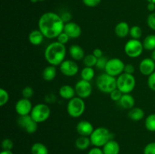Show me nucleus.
Segmentation results:
<instances>
[{
	"instance_id": "obj_1",
	"label": "nucleus",
	"mask_w": 155,
	"mask_h": 154,
	"mask_svg": "<svg viewBox=\"0 0 155 154\" xmlns=\"http://www.w3.org/2000/svg\"><path fill=\"white\" fill-rule=\"evenodd\" d=\"M64 25L61 15L52 11L42 14L38 21V28L48 39H56L64 31Z\"/></svg>"
},
{
	"instance_id": "obj_2",
	"label": "nucleus",
	"mask_w": 155,
	"mask_h": 154,
	"mask_svg": "<svg viewBox=\"0 0 155 154\" xmlns=\"http://www.w3.org/2000/svg\"><path fill=\"white\" fill-rule=\"evenodd\" d=\"M67 54V48L65 45L58 42H53L45 48L44 57L49 65L57 66H60L65 60Z\"/></svg>"
},
{
	"instance_id": "obj_3",
	"label": "nucleus",
	"mask_w": 155,
	"mask_h": 154,
	"mask_svg": "<svg viewBox=\"0 0 155 154\" xmlns=\"http://www.w3.org/2000/svg\"><path fill=\"white\" fill-rule=\"evenodd\" d=\"M89 137L92 145L96 147H103L109 140L112 139L110 131L104 127L95 128Z\"/></svg>"
},
{
	"instance_id": "obj_4",
	"label": "nucleus",
	"mask_w": 155,
	"mask_h": 154,
	"mask_svg": "<svg viewBox=\"0 0 155 154\" xmlns=\"http://www.w3.org/2000/svg\"><path fill=\"white\" fill-rule=\"evenodd\" d=\"M136 80L133 74L123 72L117 77V88L123 94H130L135 89Z\"/></svg>"
},
{
	"instance_id": "obj_5",
	"label": "nucleus",
	"mask_w": 155,
	"mask_h": 154,
	"mask_svg": "<svg viewBox=\"0 0 155 154\" xmlns=\"http://www.w3.org/2000/svg\"><path fill=\"white\" fill-rule=\"evenodd\" d=\"M96 85L98 90L104 94H110L117 88V78L107 73H101L97 77Z\"/></svg>"
},
{
	"instance_id": "obj_6",
	"label": "nucleus",
	"mask_w": 155,
	"mask_h": 154,
	"mask_svg": "<svg viewBox=\"0 0 155 154\" xmlns=\"http://www.w3.org/2000/svg\"><path fill=\"white\" fill-rule=\"evenodd\" d=\"M86 110V104L83 98L74 97L67 104V112L72 118H80Z\"/></svg>"
},
{
	"instance_id": "obj_7",
	"label": "nucleus",
	"mask_w": 155,
	"mask_h": 154,
	"mask_svg": "<svg viewBox=\"0 0 155 154\" xmlns=\"http://www.w3.org/2000/svg\"><path fill=\"white\" fill-rule=\"evenodd\" d=\"M30 115L35 122H37L38 124L42 123L48 120V118L50 117L51 110L47 104L40 103L33 106Z\"/></svg>"
},
{
	"instance_id": "obj_8",
	"label": "nucleus",
	"mask_w": 155,
	"mask_h": 154,
	"mask_svg": "<svg viewBox=\"0 0 155 154\" xmlns=\"http://www.w3.org/2000/svg\"><path fill=\"white\" fill-rule=\"evenodd\" d=\"M144 49L142 42L139 39H131L124 45V52L131 58H137L142 55Z\"/></svg>"
},
{
	"instance_id": "obj_9",
	"label": "nucleus",
	"mask_w": 155,
	"mask_h": 154,
	"mask_svg": "<svg viewBox=\"0 0 155 154\" xmlns=\"http://www.w3.org/2000/svg\"><path fill=\"white\" fill-rule=\"evenodd\" d=\"M124 66L125 63L121 59L118 57H114V58L108 59L104 71L108 75L117 77L124 72Z\"/></svg>"
},
{
	"instance_id": "obj_10",
	"label": "nucleus",
	"mask_w": 155,
	"mask_h": 154,
	"mask_svg": "<svg viewBox=\"0 0 155 154\" xmlns=\"http://www.w3.org/2000/svg\"><path fill=\"white\" fill-rule=\"evenodd\" d=\"M74 88H75L77 96L83 99H86L92 95V86L90 82L80 79L76 83Z\"/></svg>"
},
{
	"instance_id": "obj_11",
	"label": "nucleus",
	"mask_w": 155,
	"mask_h": 154,
	"mask_svg": "<svg viewBox=\"0 0 155 154\" xmlns=\"http://www.w3.org/2000/svg\"><path fill=\"white\" fill-rule=\"evenodd\" d=\"M18 124L28 134H33L38 129V123L33 120L30 115L19 116L18 119Z\"/></svg>"
},
{
	"instance_id": "obj_12",
	"label": "nucleus",
	"mask_w": 155,
	"mask_h": 154,
	"mask_svg": "<svg viewBox=\"0 0 155 154\" xmlns=\"http://www.w3.org/2000/svg\"><path fill=\"white\" fill-rule=\"evenodd\" d=\"M61 72L67 77H73L79 72V66L74 60H64L60 65Z\"/></svg>"
},
{
	"instance_id": "obj_13",
	"label": "nucleus",
	"mask_w": 155,
	"mask_h": 154,
	"mask_svg": "<svg viewBox=\"0 0 155 154\" xmlns=\"http://www.w3.org/2000/svg\"><path fill=\"white\" fill-rule=\"evenodd\" d=\"M33 107V106L30 99L23 98L17 101L15 108L18 115H19V116H23L30 115Z\"/></svg>"
},
{
	"instance_id": "obj_14",
	"label": "nucleus",
	"mask_w": 155,
	"mask_h": 154,
	"mask_svg": "<svg viewBox=\"0 0 155 154\" xmlns=\"http://www.w3.org/2000/svg\"><path fill=\"white\" fill-rule=\"evenodd\" d=\"M64 32L67 33L71 39H77L82 34V29L79 24L77 23L71 21L65 24L64 27Z\"/></svg>"
},
{
	"instance_id": "obj_15",
	"label": "nucleus",
	"mask_w": 155,
	"mask_h": 154,
	"mask_svg": "<svg viewBox=\"0 0 155 154\" xmlns=\"http://www.w3.org/2000/svg\"><path fill=\"white\" fill-rule=\"evenodd\" d=\"M94 127L90 122L87 120H81L77 124L76 130L80 136L90 137L94 131Z\"/></svg>"
},
{
	"instance_id": "obj_16",
	"label": "nucleus",
	"mask_w": 155,
	"mask_h": 154,
	"mask_svg": "<svg viewBox=\"0 0 155 154\" xmlns=\"http://www.w3.org/2000/svg\"><path fill=\"white\" fill-rule=\"evenodd\" d=\"M139 71L144 75L149 76L155 71V61L151 57L143 59L139 63Z\"/></svg>"
},
{
	"instance_id": "obj_17",
	"label": "nucleus",
	"mask_w": 155,
	"mask_h": 154,
	"mask_svg": "<svg viewBox=\"0 0 155 154\" xmlns=\"http://www.w3.org/2000/svg\"><path fill=\"white\" fill-rule=\"evenodd\" d=\"M69 54L71 58L75 61H80V60H83L85 57V51L83 48H82L80 45H72L70 46Z\"/></svg>"
},
{
	"instance_id": "obj_18",
	"label": "nucleus",
	"mask_w": 155,
	"mask_h": 154,
	"mask_svg": "<svg viewBox=\"0 0 155 154\" xmlns=\"http://www.w3.org/2000/svg\"><path fill=\"white\" fill-rule=\"evenodd\" d=\"M135 98L130 94H123L120 100L118 101L119 105L124 110H131L135 106Z\"/></svg>"
},
{
	"instance_id": "obj_19",
	"label": "nucleus",
	"mask_w": 155,
	"mask_h": 154,
	"mask_svg": "<svg viewBox=\"0 0 155 154\" xmlns=\"http://www.w3.org/2000/svg\"><path fill=\"white\" fill-rule=\"evenodd\" d=\"M58 94L61 98H62L64 100H68L70 101L71 99L76 97V91L74 87L69 85H64L59 88Z\"/></svg>"
},
{
	"instance_id": "obj_20",
	"label": "nucleus",
	"mask_w": 155,
	"mask_h": 154,
	"mask_svg": "<svg viewBox=\"0 0 155 154\" xmlns=\"http://www.w3.org/2000/svg\"><path fill=\"white\" fill-rule=\"evenodd\" d=\"M130 27L129 24L125 21H121L115 26L114 33L117 37L123 39L130 35Z\"/></svg>"
},
{
	"instance_id": "obj_21",
	"label": "nucleus",
	"mask_w": 155,
	"mask_h": 154,
	"mask_svg": "<svg viewBox=\"0 0 155 154\" xmlns=\"http://www.w3.org/2000/svg\"><path fill=\"white\" fill-rule=\"evenodd\" d=\"M44 35L42 34V32L38 29V30H33L29 33L28 40L30 44L35 46L41 45L43 42L44 40Z\"/></svg>"
},
{
	"instance_id": "obj_22",
	"label": "nucleus",
	"mask_w": 155,
	"mask_h": 154,
	"mask_svg": "<svg viewBox=\"0 0 155 154\" xmlns=\"http://www.w3.org/2000/svg\"><path fill=\"white\" fill-rule=\"evenodd\" d=\"M102 150L104 154H119L120 146L117 141L111 139L103 146Z\"/></svg>"
},
{
	"instance_id": "obj_23",
	"label": "nucleus",
	"mask_w": 155,
	"mask_h": 154,
	"mask_svg": "<svg viewBox=\"0 0 155 154\" xmlns=\"http://www.w3.org/2000/svg\"><path fill=\"white\" fill-rule=\"evenodd\" d=\"M128 117L134 122L142 120L145 117V112L140 107H133L128 112Z\"/></svg>"
},
{
	"instance_id": "obj_24",
	"label": "nucleus",
	"mask_w": 155,
	"mask_h": 154,
	"mask_svg": "<svg viewBox=\"0 0 155 154\" xmlns=\"http://www.w3.org/2000/svg\"><path fill=\"white\" fill-rule=\"evenodd\" d=\"M56 75H57V69L56 66H52V65H48L42 71V79L45 81L51 82L55 79Z\"/></svg>"
},
{
	"instance_id": "obj_25",
	"label": "nucleus",
	"mask_w": 155,
	"mask_h": 154,
	"mask_svg": "<svg viewBox=\"0 0 155 154\" xmlns=\"http://www.w3.org/2000/svg\"><path fill=\"white\" fill-rule=\"evenodd\" d=\"M92 144L90 137L80 136L75 141V146L80 150H86Z\"/></svg>"
},
{
	"instance_id": "obj_26",
	"label": "nucleus",
	"mask_w": 155,
	"mask_h": 154,
	"mask_svg": "<svg viewBox=\"0 0 155 154\" xmlns=\"http://www.w3.org/2000/svg\"><path fill=\"white\" fill-rule=\"evenodd\" d=\"M30 152L31 154H48V149L44 143L36 142L32 145Z\"/></svg>"
},
{
	"instance_id": "obj_27",
	"label": "nucleus",
	"mask_w": 155,
	"mask_h": 154,
	"mask_svg": "<svg viewBox=\"0 0 155 154\" xmlns=\"http://www.w3.org/2000/svg\"><path fill=\"white\" fill-rule=\"evenodd\" d=\"M95 72L93 67H89V66H85L80 72V76L81 79L86 80V81L90 82L95 77Z\"/></svg>"
},
{
	"instance_id": "obj_28",
	"label": "nucleus",
	"mask_w": 155,
	"mask_h": 154,
	"mask_svg": "<svg viewBox=\"0 0 155 154\" xmlns=\"http://www.w3.org/2000/svg\"><path fill=\"white\" fill-rule=\"evenodd\" d=\"M142 44H143V47L145 50L152 51L153 50L155 49V35H148V36L144 39Z\"/></svg>"
},
{
	"instance_id": "obj_29",
	"label": "nucleus",
	"mask_w": 155,
	"mask_h": 154,
	"mask_svg": "<svg viewBox=\"0 0 155 154\" xmlns=\"http://www.w3.org/2000/svg\"><path fill=\"white\" fill-rule=\"evenodd\" d=\"M145 126L148 131L155 132V113L148 115L145 121Z\"/></svg>"
},
{
	"instance_id": "obj_30",
	"label": "nucleus",
	"mask_w": 155,
	"mask_h": 154,
	"mask_svg": "<svg viewBox=\"0 0 155 154\" xmlns=\"http://www.w3.org/2000/svg\"><path fill=\"white\" fill-rule=\"evenodd\" d=\"M97 60H98V58H97L96 57H95L92 54H90L85 56L83 61V63H84L85 66L94 67V66H96Z\"/></svg>"
},
{
	"instance_id": "obj_31",
	"label": "nucleus",
	"mask_w": 155,
	"mask_h": 154,
	"mask_svg": "<svg viewBox=\"0 0 155 154\" xmlns=\"http://www.w3.org/2000/svg\"><path fill=\"white\" fill-rule=\"evenodd\" d=\"M130 36L132 39H139L142 36V30L139 26H133L130 27Z\"/></svg>"
},
{
	"instance_id": "obj_32",
	"label": "nucleus",
	"mask_w": 155,
	"mask_h": 154,
	"mask_svg": "<svg viewBox=\"0 0 155 154\" xmlns=\"http://www.w3.org/2000/svg\"><path fill=\"white\" fill-rule=\"evenodd\" d=\"M9 101V94L5 89L0 88V106L4 107Z\"/></svg>"
},
{
	"instance_id": "obj_33",
	"label": "nucleus",
	"mask_w": 155,
	"mask_h": 154,
	"mask_svg": "<svg viewBox=\"0 0 155 154\" xmlns=\"http://www.w3.org/2000/svg\"><path fill=\"white\" fill-rule=\"evenodd\" d=\"M22 95L23 98H27V99H30L34 95V90L30 86H26L22 89Z\"/></svg>"
},
{
	"instance_id": "obj_34",
	"label": "nucleus",
	"mask_w": 155,
	"mask_h": 154,
	"mask_svg": "<svg viewBox=\"0 0 155 154\" xmlns=\"http://www.w3.org/2000/svg\"><path fill=\"white\" fill-rule=\"evenodd\" d=\"M107 61H108V59H107L105 56H103V57H100V58L98 59L95 67H96L98 69H100V70H103V69L104 70L106 65H107Z\"/></svg>"
},
{
	"instance_id": "obj_35",
	"label": "nucleus",
	"mask_w": 155,
	"mask_h": 154,
	"mask_svg": "<svg viewBox=\"0 0 155 154\" xmlns=\"http://www.w3.org/2000/svg\"><path fill=\"white\" fill-rule=\"evenodd\" d=\"M14 147V143L10 138H5L2 142V148L3 150H12Z\"/></svg>"
},
{
	"instance_id": "obj_36",
	"label": "nucleus",
	"mask_w": 155,
	"mask_h": 154,
	"mask_svg": "<svg viewBox=\"0 0 155 154\" xmlns=\"http://www.w3.org/2000/svg\"><path fill=\"white\" fill-rule=\"evenodd\" d=\"M123 93L119 90V89L116 88L114 91H112L110 93V99L113 101H116V102H118V101L120 100L121 97H122Z\"/></svg>"
},
{
	"instance_id": "obj_37",
	"label": "nucleus",
	"mask_w": 155,
	"mask_h": 154,
	"mask_svg": "<svg viewBox=\"0 0 155 154\" xmlns=\"http://www.w3.org/2000/svg\"><path fill=\"white\" fill-rule=\"evenodd\" d=\"M147 24L148 27L155 31V12L150 14L147 18Z\"/></svg>"
},
{
	"instance_id": "obj_38",
	"label": "nucleus",
	"mask_w": 155,
	"mask_h": 154,
	"mask_svg": "<svg viewBox=\"0 0 155 154\" xmlns=\"http://www.w3.org/2000/svg\"><path fill=\"white\" fill-rule=\"evenodd\" d=\"M144 154H155V142L148 143L144 148Z\"/></svg>"
},
{
	"instance_id": "obj_39",
	"label": "nucleus",
	"mask_w": 155,
	"mask_h": 154,
	"mask_svg": "<svg viewBox=\"0 0 155 154\" xmlns=\"http://www.w3.org/2000/svg\"><path fill=\"white\" fill-rule=\"evenodd\" d=\"M56 39H57V42H60V43L63 44V45H65V44H67L69 42L71 38L67 35V33H65L63 31L57 38H56Z\"/></svg>"
},
{
	"instance_id": "obj_40",
	"label": "nucleus",
	"mask_w": 155,
	"mask_h": 154,
	"mask_svg": "<svg viewBox=\"0 0 155 154\" xmlns=\"http://www.w3.org/2000/svg\"><path fill=\"white\" fill-rule=\"evenodd\" d=\"M148 86L151 91H155V71L148 77Z\"/></svg>"
},
{
	"instance_id": "obj_41",
	"label": "nucleus",
	"mask_w": 155,
	"mask_h": 154,
	"mask_svg": "<svg viewBox=\"0 0 155 154\" xmlns=\"http://www.w3.org/2000/svg\"><path fill=\"white\" fill-rule=\"evenodd\" d=\"M86 6L89 8H95L101 3V0H82Z\"/></svg>"
},
{
	"instance_id": "obj_42",
	"label": "nucleus",
	"mask_w": 155,
	"mask_h": 154,
	"mask_svg": "<svg viewBox=\"0 0 155 154\" xmlns=\"http://www.w3.org/2000/svg\"><path fill=\"white\" fill-rule=\"evenodd\" d=\"M134 72H135V67L133 64H131V63H127V64H125L124 72H126V73H128V74H133V75Z\"/></svg>"
},
{
	"instance_id": "obj_43",
	"label": "nucleus",
	"mask_w": 155,
	"mask_h": 154,
	"mask_svg": "<svg viewBox=\"0 0 155 154\" xmlns=\"http://www.w3.org/2000/svg\"><path fill=\"white\" fill-rule=\"evenodd\" d=\"M61 19L63 20L64 24L71 22V18H72V15H71V14L68 11L64 12V13L62 14L61 15Z\"/></svg>"
},
{
	"instance_id": "obj_44",
	"label": "nucleus",
	"mask_w": 155,
	"mask_h": 154,
	"mask_svg": "<svg viewBox=\"0 0 155 154\" xmlns=\"http://www.w3.org/2000/svg\"><path fill=\"white\" fill-rule=\"evenodd\" d=\"M88 154H104V152H103L102 149H101V147L94 146L89 151Z\"/></svg>"
},
{
	"instance_id": "obj_45",
	"label": "nucleus",
	"mask_w": 155,
	"mask_h": 154,
	"mask_svg": "<svg viewBox=\"0 0 155 154\" xmlns=\"http://www.w3.org/2000/svg\"><path fill=\"white\" fill-rule=\"evenodd\" d=\"M92 54H93L95 57H96L98 59L104 56L102 50L100 49V48H95V49H94L93 51H92Z\"/></svg>"
},
{
	"instance_id": "obj_46",
	"label": "nucleus",
	"mask_w": 155,
	"mask_h": 154,
	"mask_svg": "<svg viewBox=\"0 0 155 154\" xmlns=\"http://www.w3.org/2000/svg\"><path fill=\"white\" fill-rule=\"evenodd\" d=\"M147 8L148 10L150 12H154L155 11V4L154 3H151V2H148V5H147Z\"/></svg>"
},
{
	"instance_id": "obj_47",
	"label": "nucleus",
	"mask_w": 155,
	"mask_h": 154,
	"mask_svg": "<svg viewBox=\"0 0 155 154\" xmlns=\"http://www.w3.org/2000/svg\"><path fill=\"white\" fill-rule=\"evenodd\" d=\"M0 154H14L12 150H2Z\"/></svg>"
},
{
	"instance_id": "obj_48",
	"label": "nucleus",
	"mask_w": 155,
	"mask_h": 154,
	"mask_svg": "<svg viewBox=\"0 0 155 154\" xmlns=\"http://www.w3.org/2000/svg\"><path fill=\"white\" fill-rule=\"evenodd\" d=\"M151 58L154 61H155V49L153 50L152 52H151Z\"/></svg>"
},
{
	"instance_id": "obj_49",
	"label": "nucleus",
	"mask_w": 155,
	"mask_h": 154,
	"mask_svg": "<svg viewBox=\"0 0 155 154\" xmlns=\"http://www.w3.org/2000/svg\"><path fill=\"white\" fill-rule=\"evenodd\" d=\"M42 1H45V0H30V2L33 3H36L37 2H42Z\"/></svg>"
},
{
	"instance_id": "obj_50",
	"label": "nucleus",
	"mask_w": 155,
	"mask_h": 154,
	"mask_svg": "<svg viewBox=\"0 0 155 154\" xmlns=\"http://www.w3.org/2000/svg\"><path fill=\"white\" fill-rule=\"evenodd\" d=\"M148 2H151V3H154L155 4V0H147Z\"/></svg>"
}]
</instances>
